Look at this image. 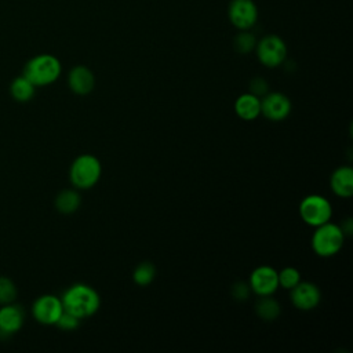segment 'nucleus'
<instances>
[{
  "label": "nucleus",
  "instance_id": "obj_3",
  "mask_svg": "<svg viewBox=\"0 0 353 353\" xmlns=\"http://www.w3.org/2000/svg\"><path fill=\"white\" fill-rule=\"evenodd\" d=\"M102 175V164L94 154L84 153L77 156L69 168L70 183L79 190L94 188Z\"/></svg>",
  "mask_w": 353,
  "mask_h": 353
},
{
  "label": "nucleus",
  "instance_id": "obj_7",
  "mask_svg": "<svg viewBox=\"0 0 353 353\" xmlns=\"http://www.w3.org/2000/svg\"><path fill=\"white\" fill-rule=\"evenodd\" d=\"M63 312V305L59 296L44 294L34 299L32 305L33 319L43 325H55Z\"/></svg>",
  "mask_w": 353,
  "mask_h": 353
},
{
  "label": "nucleus",
  "instance_id": "obj_25",
  "mask_svg": "<svg viewBox=\"0 0 353 353\" xmlns=\"http://www.w3.org/2000/svg\"><path fill=\"white\" fill-rule=\"evenodd\" d=\"M250 285L247 284V283H236L234 285H233V288H232V294H233V296L236 298V299H239V301H245L247 298H248V295H250Z\"/></svg>",
  "mask_w": 353,
  "mask_h": 353
},
{
  "label": "nucleus",
  "instance_id": "obj_22",
  "mask_svg": "<svg viewBox=\"0 0 353 353\" xmlns=\"http://www.w3.org/2000/svg\"><path fill=\"white\" fill-rule=\"evenodd\" d=\"M17 295H18V288L15 283L7 276H0V305L15 302Z\"/></svg>",
  "mask_w": 353,
  "mask_h": 353
},
{
  "label": "nucleus",
  "instance_id": "obj_8",
  "mask_svg": "<svg viewBox=\"0 0 353 353\" xmlns=\"http://www.w3.org/2000/svg\"><path fill=\"white\" fill-rule=\"evenodd\" d=\"M228 18L239 30H250L258 21V7L254 0H230Z\"/></svg>",
  "mask_w": 353,
  "mask_h": 353
},
{
  "label": "nucleus",
  "instance_id": "obj_20",
  "mask_svg": "<svg viewBox=\"0 0 353 353\" xmlns=\"http://www.w3.org/2000/svg\"><path fill=\"white\" fill-rule=\"evenodd\" d=\"M256 37L250 30H240L233 40V47L239 54H250L255 50Z\"/></svg>",
  "mask_w": 353,
  "mask_h": 353
},
{
  "label": "nucleus",
  "instance_id": "obj_18",
  "mask_svg": "<svg viewBox=\"0 0 353 353\" xmlns=\"http://www.w3.org/2000/svg\"><path fill=\"white\" fill-rule=\"evenodd\" d=\"M281 309L280 303L272 296V295H263L259 296V299L255 303V313L259 319L265 321H273L279 317Z\"/></svg>",
  "mask_w": 353,
  "mask_h": 353
},
{
  "label": "nucleus",
  "instance_id": "obj_24",
  "mask_svg": "<svg viewBox=\"0 0 353 353\" xmlns=\"http://www.w3.org/2000/svg\"><path fill=\"white\" fill-rule=\"evenodd\" d=\"M268 81L262 77H254L251 81H250V92L262 98L266 92H268Z\"/></svg>",
  "mask_w": 353,
  "mask_h": 353
},
{
  "label": "nucleus",
  "instance_id": "obj_13",
  "mask_svg": "<svg viewBox=\"0 0 353 353\" xmlns=\"http://www.w3.org/2000/svg\"><path fill=\"white\" fill-rule=\"evenodd\" d=\"M68 85L72 92L77 95H87L95 87V76L90 68L76 65L68 73Z\"/></svg>",
  "mask_w": 353,
  "mask_h": 353
},
{
  "label": "nucleus",
  "instance_id": "obj_19",
  "mask_svg": "<svg viewBox=\"0 0 353 353\" xmlns=\"http://www.w3.org/2000/svg\"><path fill=\"white\" fill-rule=\"evenodd\" d=\"M156 277V268L152 262H141L132 272V280L137 285H149Z\"/></svg>",
  "mask_w": 353,
  "mask_h": 353
},
{
  "label": "nucleus",
  "instance_id": "obj_23",
  "mask_svg": "<svg viewBox=\"0 0 353 353\" xmlns=\"http://www.w3.org/2000/svg\"><path fill=\"white\" fill-rule=\"evenodd\" d=\"M55 325L62 331H73L80 325V319L76 317L74 314L63 310L62 314L59 316L58 321L55 323Z\"/></svg>",
  "mask_w": 353,
  "mask_h": 353
},
{
  "label": "nucleus",
  "instance_id": "obj_14",
  "mask_svg": "<svg viewBox=\"0 0 353 353\" xmlns=\"http://www.w3.org/2000/svg\"><path fill=\"white\" fill-rule=\"evenodd\" d=\"M330 186L335 196L349 199L353 194V170L349 165L335 168L330 176Z\"/></svg>",
  "mask_w": 353,
  "mask_h": 353
},
{
  "label": "nucleus",
  "instance_id": "obj_17",
  "mask_svg": "<svg viewBox=\"0 0 353 353\" xmlns=\"http://www.w3.org/2000/svg\"><path fill=\"white\" fill-rule=\"evenodd\" d=\"M36 92V85L29 81L23 74L15 77L10 85V94L17 102H29Z\"/></svg>",
  "mask_w": 353,
  "mask_h": 353
},
{
  "label": "nucleus",
  "instance_id": "obj_2",
  "mask_svg": "<svg viewBox=\"0 0 353 353\" xmlns=\"http://www.w3.org/2000/svg\"><path fill=\"white\" fill-rule=\"evenodd\" d=\"M61 73L62 65L55 55L39 54L26 62L22 74L36 87H44L55 83Z\"/></svg>",
  "mask_w": 353,
  "mask_h": 353
},
{
  "label": "nucleus",
  "instance_id": "obj_21",
  "mask_svg": "<svg viewBox=\"0 0 353 353\" xmlns=\"http://www.w3.org/2000/svg\"><path fill=\"white\" fill-rule=\"evenodd\" d=\"M277 279L279 287L284 290H291L301 281V272L294 266H287L277 272Z\"/></svg>",
  "mask_w": 353,
  "mask_h": 353
},
{
  "label": "nucleus",
  "instance_id": "obj_15",
  "mask_svg": "<svg viewBox=\"0 0 353 353\" xmlns=\"http://www.w3.org/2000/svg\"><path fill=\"white\" fill-rule=\"evenodd\" d=\"M234 112L241 120H255L261 114V98L251 92L239 95L234 101Z\"/></svg>",
  "mask_w": 353,
  "mask_h": 353
},
{
  "label": "nucleus",
  "instance_id": "obj_5",
  "mask_svg": "<svg viewBox=\"0 0 353 353\" xmlns=\"http://www.w3.org/2000/svg\"><path fill=\"white\" fill-rule=\"evenodd\" d=\"M301 219L309 226H320L332 216V205L330 200L321 194L305 196L298 207Z\"/></svg>",
  "mask_w": 353,
  "mask_h": 353
},
{
  "label": "nucleus",
  "instance_id": "obj_10",
  "mask_svg": "<svg viewBox=\"0 0 353 353\" xmlns=\"http://www.w3.org/2000/svg\"><path fill=\"white\" fill-rule=\"evenodd\" d=\"M292 105L283 92H266L261 98V114L270 121H283L291 113Z\"/></svg>",
  "mask_w": 353,
  "mask_h": 353
},
{
  "label": "nucleus",
  "instance_id": "obj_16",
  "mask_svg": "<svg viewBox=\"0 0 353 353\" xmlns=\"http://www.w3.org/2000/svg\"><path fill=\"white\" fill-rule=\"evenodd\" d=\"M54 204L58 212L70 215L80 208L81 196L77 189H65L57 194Z\"/></svg>",
  "mask_w": 353,
  "mask_h": 353
},
{
  "label": "nucleus",
  "instance_id": "obj_6",
  "mask_svg": "<svg viewBox=\"0 0 353 353\" xmlns=\"http://www.w3.org/2000/svg\"><path fill=\"white\" fill-rule=\"evenodd\" d=\"M258 61L266 68H277L287 59V44L277 34H266L255 46Z\"/></svg>",
  "mask_w": 353,
  "mask_h": 353
},
{
  "label": "nucleus",
  "instance_id": "obj_9",
  "mask_svg": "<svg viewBox=\"0 0 353 353\" xmlns=\"http://www.w3.org/2000/svg\"><path fill=\"white\" fill-rule=\"evenodd\" d=\"M248 285L250 290L258 296L273 295L279 288L277 270L270 265L256 266L250 274Z\"/></svg>",
  "mask_w": 353,
  "mask_h": 353
},
{
  "label": "nucleus",
  "instance_id": "obj_12",
  "mask_svg": "<svg viewBox=\"0 0 353 353\" xmlns=\"http://www.w3.org/2000/svg\"><path fill=\"white\" fill-rule=\"evenodd\" d=\"M25 321V310L21 305L11 302L0 307V334L10 336L18 332Z\"/></svg>",
  "mask_w": 353,
  "mask_h": 353
},
{
  "label": "nucleus",
  "instance_id": "obj_1",
  "mask_svg": "<svg viewBox=\"0 0 353 353\" xmlns=\"http://www.w3.org/2000/svg\"><path fill=\"white\" fill-rule=\"evenodd\" d=\"M63 310L76 317L85 319L95 314L101 306V298L95 288L84 283L72 284L61 296Z\"/></svg>",
  "mask_w": 353,
  "mask_h": 353
},
{
  "label": "nucleus",
  "instance_id": "obj_11",
  "mask_svg": "<svg viewBox=\"0 0 353 353\" xmlns=\"http://www.w3.org/2000/svg\"><path fill=\"white\" fill-rule=\"evenodd\" d=\"M290 291H291L290 296H291L292 305L302 312L313 310L314 307H317V305L321 301L320 288L310 281H299Z\"/></svg>",
  "mask_w": 353,
  "mask_h": 353
},
{
  "label": "nucleus",
  "instance_id": "obj_4",
  "mask_svg": "<svg viewBox=\"0 0 353 353\" xmlns=\"http://www.w3.org/2000/svg\"><path fill=\"white\" fill-rule=\"evenodd\" d=\"M312 250L321 258H330L336 255L345 243V233L339 225L330 221L316 226L312 234Z\"/></svg>",
  "mask_w": 353,
  "mask_h": 353
}]
</instances>
